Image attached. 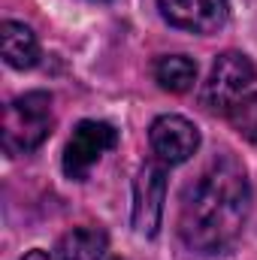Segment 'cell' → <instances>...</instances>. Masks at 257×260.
Instances as JSON below:
<instances>
[{"instance_id": "1", "label": "cell", "mask_w": 257, "mask_h": 260, "mask_svg": "<svg viewBox=\"0 0 257 260\" xmlns=\"http://www.w3.org/2000/svg\"><path fill=\"white\" fill-rule=\"evenodd\" d=\"M251 212V182L236 154H215L185 188L179 239L194 254H224L236 245Z\"/></svg>"}, {"instance_id": "2", "label": "cell", "mask_w": 257, "mask_h": 260, "mask_svg": "<svg viewBox=\"0 0 257 260\" xmlns=\"http://www.w3.org/2000/svg\"><path fill=\"white\" fill-rule=\"evenodd\" d=\"M55 130V109L49 91H27L3 109V151L18 157L37 151Z\"/></svg>"}, {"instance_id": "3", "label": "cell", "mask_w": 257, "mask_h": 260, "mask_svg": "<svg viewBox=\"0 0 257 260\" xmlns=\"http://www.w3.org/2000/svg\"><path fill=\"white\" fill-rule=\"evenodd\" d=\"M254 79H257L254 61L245 52L227 49L215 58V64L209 70V76L203 82V91H200V103L209 112H224L227 115L242 100V94L254 85Z\"/></svg>"}, {"instance_id": "4", "label": "cell", "mask_w": 257, "mask_h": 260, "mask_svg": "<svg viewBox=\"0 0 257 260\" xmlns=\"http://www.w3.org/2000/svg\"><path fill=\"white\" fill-rule=\"evenodd\" d=\"M118 145V130L109 121H97V118H85L79 121L73 136L67 139L64 148V173L73 182H85L91 176V170L100 164V157L106 151H112Z\"/></svg>"}, {"instance_id": "5", "label": "cell", "mask_w": 257, "mask_h": 260, "mask_svg": "<svg viewBox=\"0 0 257 260\" xmlns=\"http://www.w3.org/2000/svg\"><path fill=\"white\" fill-rule=\"evenodd\" d=\"M164 203H167V164L148 160L139 167L133 182V230L139 236H157L164 221Z\"/></svg>"}, {"instance_id": "6", "label": "cell", "mask_w": 257, "mask_h": 260, "mask_svg": "<svg viewBox=\"0 0 257 260\" xmlns=\"http://www.w3.org/2000/svg\"><path fill=\"white\" fill-rule=\"evenodd\" d=\"M148 145L154 151V160L167 167H179L197 154L200 130L185 115H157L148 127Z\"/></svg>"}, {"instance_id": "7", "label": "cell", "mask_w": 257, "mask_h": 260, "mask_svg": "<svg viewBox=\"0 0 257 260\" xmlns=\"http://www.w3.org/2000/svg\"><path fill=\"white\" fill-rule=\"evenodd\" d=\"M157 9L173 27L209 37L227 24L230 0H157Z\"/></svg>"}, {"instance_id": "8", "label": "cell", "mask_w": 257, "mask_h": 260, "mask_svg": "<svg viewBox=\"0 0 257 260\" xmlns=\"http://www.w3.org/2000/svg\"><path fill=\"white\" fill-rule=\"evenodd\" d=\"M109 248V236L97 224L67 230L55 245V260H100Z\"/></svg>"}, {"instance_id": "9", "label": "cell", "mask_w": 257, "mask_h": 260, "mask_svg": "<svg viewBox=\"0 0 257 260\" xmlns=\"http://www.w3.org/2000/svg\"><path fill=\"white\" fill-rule=\"evenodd\" d=\"M0 49H3V61L12 70H30L40 61L37 34L21 21H3L0 24Z\"/></svg>"}, {"instance_id": "10", "label": "cell", "mask_w": 257, "mask_h": 260, "mask_svg": "<svg viewBox=\"0 0 257 260\" xmlns=\"http://www.w3.org/2000/svg\"><path fill=\"white\" fill-rule=\"evenodd\" d=\"M154 82L170 94H188L197 82V61L188 55H164L154 61Z\"/></svg>"}, {"instance_id": "11", "label": "cell", "mask_w": 257, "mask_h": 260, "mask_svg": "<svg viewBox=\"0 0 257 260\" xmlns=\"http://www.w3.org/2000/svg\"><path fill=\"white\" fill-rule=\"evenodd\" d=\"M230 124L239 136H245L248 142H257V94L242 97L230 112H227Z\"/></svg>"}, {"instance_id": "12", "label": "cell", "mask_w": 257, "mask_h": 260, "mask_svg": "<svg viewBox=\"0 0 257 260\" xmlns=\"http://www.w3.org/2000/svg\"><path fill=\"white\" fill-rule=\"evenodd\" d=\"M18 260H52L43 248H34V251H24V257H18Z\"/></svg>"}]
</instances>
